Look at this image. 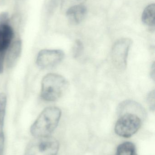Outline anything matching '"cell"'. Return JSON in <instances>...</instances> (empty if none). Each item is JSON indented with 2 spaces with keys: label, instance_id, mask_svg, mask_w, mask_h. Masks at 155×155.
Wrapping results in <instances>:
<instances>
[{
  "label": "cell",
  "instance_id": "6da1fadb",
  "mask_svg": "<svg viewBox=\"0 0 155 155\" xmlns=\"http://www.w3.org/2000/svg\"><path fill=\"white\" fill-rule=\"evenodd\" d=\"M61 115V109L56 107L45 108L31 126V134L35 137L50 136L57 127Z\"/></svg>",
  "mask_w": 155,
  "mask_h": 155
},
{
  "label": "cell",
  "instance_id": "7a4b0ae2",
  "mask_svg": "<svg viewBox=\"0 0 155 155\" xmlns=\"http://www.w3.org/2000/svg\"><path fill=\"white\" fill-rule=\"evenodd\" d=\"M68 81L63 76L56 73L45 75L41 83V98L45 101L54 102L61 98L68 87Z\"/></svg>",
  "mask_w": 155,
  "mask_h": 155
},
{
  "label": "cell",
  "instance_id": "3957f363",
  "mask_svg": "<svg viewBox=\"0 0 155 155\" xmlns=\"http://www.w3.org/2000/svg\"><path fill=\"white\" fill-rule=\"evenodd\" d=\"M59 149V143L54 137H35L26 146L25 155H56Z\"/></svg>",
  "mask_w": 155,
  "mask_h": 155
},
{
  "label": "cell",
  "instance_id": "277c9868",
  "mask_svg": "<svg viewBox=\"0 0 155 155\" xmlns=\"http://www.w3.org/2000/svg\"><path fill=\"white\" fill-rule=\"evenodd\" d=\"M141 120L136 114L126 112L116 122L115 132L117 135L125 138L131 137L140 129Z\"/></svg>",
  "mask_w": 155,
  "mask_h": 155
},
{
  "label": "cell",
  "instance_id": "5b68a950",
  "mask_svg": "<svg viewBox=\"0 0 155 155\" xmlns=\"http://www.w3.org/2000/svg\"><path fill=\"white\" fill-rule=\"evenodd\" d=\"M132 43L129 38H121L113 45L111 51L112 62L119 71H124L126 68L128 53Z\"/></svg>",
  "mask_w": 155,
  "mask_h": 155
},
{
  "label": "cell",
  "instance_id": "8992f818",
  "mask_svg": "<svg viewBox=\"0 0 155 155\" xmlns=\"http://www.w3.org/2000/svg\"><path fill=\"white\" fill-rule=\"evenodd\" d=\"M64 53L60 50H42L39 52L36 63L42 69L52 68L59 64L63 59Z\"/></svg>",
  "mask_w": 155,
  "mask_h": 155
},
{
  "label": "cell",
  "instance_id": "52a82bcc",
  "mask_svg": "<svg viewBox=\"0 0 155 155\" xmlns=\"http://www.w3.org/2000/svg\"><path fill=\"white\" fill-rule=\"evenodd\" d=\"M14 37V32L9 21L0 22V52L6 53Z\"/></svg>",
  "mask_w": 155,
  "mask_h": 155
},
{
  "label": "cell",
  "instance_id": "ba28073f",
  "mask_svg": "<svg viewBox=\"0 0 155 155\" xmlns=\"http://www.w3.org/2000/svg\"><path fill=\"white\" fill-rule=\"evenodd\" d=\"M22 48V42L20 40H16L11 44L5 55V60L7 68L10 69L15 66L21 55Z\"/></svg>",
  "mask_w": 155,
  "mask_h": 155
},
{
  "label": "cell",
  "instance_id": "9c48e42d",
  "mask_svg": "<svg viewBox=\"0 0 155 155\" xmlns=\"http://www.w3.org/2000/svg\"><path fill=\"white\" fill-rule=\"evenodd\" d=\"M66 13V17L71 24H79L86 16L87 8L83 5H80L70 7Z\"/></svg>",
  "mask_w": 155,
  "mask_h": 155
},
{
  "label": "cell",
  "instance_id": "30bf717a",
  "mask_svg": "<svg viewBox=\"0 0 155 155\" xmlns=\"http://www.w3.org/2000/svg\"><path fill=\"white\" fill-rule=\"evenodd\" d=\"M142 21L146 25L154 27L155 21V4H151L146 7L142 15Z\"/></svg>",
  "mask_w": 155,
  "mask_h": 155
},
{
  "label": "cell",
  "instance_id": "8fae6325",
  "mask_svg": "<svg viewBox=\"0 0 155 155\" xmlns=\"http://www.w3.org/2000/svg\"><path fill=\"white\" fill-rule=\"evenodd\" d=\"M7 98L4 93L0 94V138H5L3 128Z\"/></svg>",
  "mask_w": 155,
  "mask_h": 155
},
{
  "label": "cell",
  "instance_id": "7c38bea8",
  "mask_svg": "<svg viewBox=\"0 0 155 155\" xmlns=\"http://www.w3.org/2000/svg\"><path fill=\"white\" fill-rule=\"evenodd\" d=\"M116 155H137L135 145L131 142H125L118 146Z\"/></svg>",
  "mask_w": 155,
  "mask_h": 155
},
{
  "label": "cell",
  "instance_id": "4fadbf2b",
  "mask_svg": "<svg viewBox=\"0 0 155 155\" xmlns=\"http://www.w3.org/2000/svg\"><path fill=\"white\" fill-rule=\"evenodd\" d=\"M61 8L63 11L66 12L70 7L76 5H83L86 0H60Z\"/></svg>",
  "mask_w": 155,
  "mask_h": 155
},
{
  "label": "cell",
  "instance_id": "5bb4252c",
  "mask_svg": "<svg viewBox=\"0 0 155 155\" xmlns=\"http://www.w3.org/2000/svg\"><path fill=\"white\" fill-rule=\"evenodd\" d=\"M83 43L80 40H76L75 42L72 49V55L74 58L76 59L81 56L83 51Z\"/></svg>",
  "mask_w": 155,
  "mask_h": 155
},
{
  "label": "cell",
  "instance_id": "9a60e30c",
  "mask_svg": "<svg viewBox=\"0 0 155 155\" xmlns=\"http://www.w3.org/2000/svg\"><path fill=\"white\" fill-rule=\"evenodd\" d=\"M155 90L151 91L148 93L147 97V101L150 109L154 111L155 108Z\"/></svg>",
  "mask_w": 155,
  "mask_h": 155
},
{
  "label": "cell",
  "instance_id": "2e32d148",
  "mask_svg": "<svg viewBox=\"0 0 155 155\" xmlns=\"http://www.w3.org/2000/svg\"><path fill=\"white\" fill-rule=\"evenodd\" d=\"M6 53L0 52V74L2 73L3 72Z\"/></svg>",
  "mask_w": 155,
  "mask_h": 155
},
{
  "label": "cell",
  "instance_id": "e0dca14e",
  "mask_svg": "<svg viewBox=\"0 0 155 155\" xmlns=\"http://www.w3.org/2000/svg\"><path fill=\"white\" fill-rule=\"evenodd\" d=\"M155 63H153V65H152V67L151 68V71H150V75L151 77L153 78V81L155 80Z\"/></svg>",
  "mask_w": 155,
  "mask_h": 155
}]
</instances>
